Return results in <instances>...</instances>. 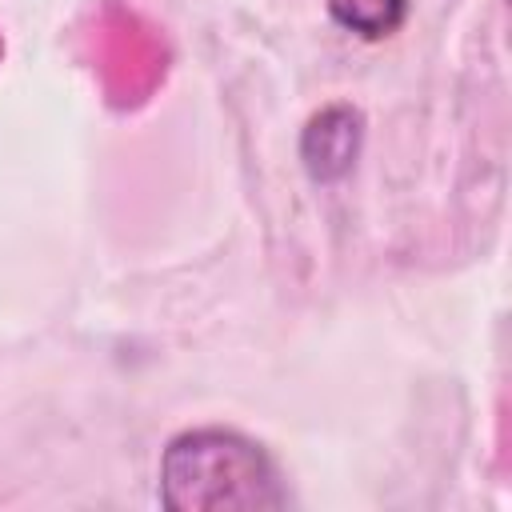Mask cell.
<instances>
[{
	"instance_id": "3957f363",
	"label": "cell",
	"mask_w": 512,
	"mask_h": 512,
	"mask_svg": "<svg viewBox=\"0 0 512 512\" xmlns=\"http://www.w3.org/2000/svg\"><path fill=\"white\" fill-rule=\"evenodd\" d=\"M328 16L360 40H384L404 24L408 0H328Z\"/></svg>"
},
{
	"instance_id": "6da1fadb",
	"label": "cell",
	"mask_w": 512,
	"mask_h": 512,
	"mask_svg": "<svg viewBox=\"0 0 512 512\" xmlns=\"http://www.w3.org/2000/svg\"><path fill=\"white\" fill-rule=\"evenodd\" d=\"M160 504L172 512H272L288 504V492L256 440L232 428H192L164 448Z\"/></svg>"
},
{
	"instance_id": "7a4b0ae2",
	"label": "cell",
	"mask_w": 512,
	"mask_h": 512,
	"mask_svg": "<svg viewBox=\"0 0 512 512\" xmlns=\"http://www.w3.org/2000/svg\"><path fill=\"white\" fill-rule=\"evenodd\" d=\"M364 144V116L352 104L320 108L300 132V160L316 184H336L356 168Z\"/></svg>"
}]
</instances>
